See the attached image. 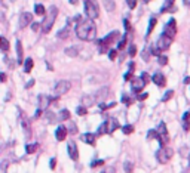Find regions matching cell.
<instances>
[{
  "instance_id": "cell-33",
  "label": "cell",
  "mask_w": 190,
  "mask_h": 173,
  "mask_svg": "<svg viewBox=\"0 0 190 173\" xmlns=\"http://www.w3.org/2000/svg\"><path fill=\"white\" fill-rule=\"evenodd\" d=\"M34 12L37 13V15H45L46 9H45V6H43V5H40V3H39V5H36V6H34Z\"/></svg>"
},
{
  "instance_id": "cell-16",
  "label": "cell",
  "mask_w": 190,
  "mask_h": 173,
  "mask_svg": "<svg viewBox=\"0 0 190 173\" xmlns=\"http://www.w3.org/2000/svg\"><path fill=\"white\" fill-rule=\"evenodd\" d=\"M107 123H109V133H113L115 130H117L120 124H119V120L115 119V117H109L107 119Z\"/></svg>"
},
{
  "instance_id": "cell-36",
  "label": "cell",
  "mask_w": 190,
  "mask_h": 173,
  "mask_svg": "<svg viewBox=\"0 0 190 173\" xmlns=\"http://www.w3.org/2000/svg\"><path fill=\"white\" fill-rule=\"evenodd\" d=\"M113 106H116V102H111V104H109V105H107V104H104V102H101V104H100V110H101V111H106V110L113 108Z\"/></svg>"
},
{
  "instance_id": "cell-43",
  "label": "cell",
  "mask_w": 190,
  "mask_h": 173,
  "mask_svg": "<svg viewBox=\"0 0 190 173\" xmlns=\"http://www.w3.org/2000/svg\"><path fill=\"white\" fill-rule=\"evenodd\" d=\"M104 164V160H94L91 163V167H98V166H102Z\"/></svg>"
},
{
  "instance_id": "cell-7",
  "label": "cell",
  "mask_w": 190,
  "mask_h": 173,
  "mask_svg": "<svg viewBox=\"0 0 190 173\" xmlns=\"http://www.w3.org/2000/svg\"><path fill=\"white\" fill-rule=\"evenodd\" d=\"M85 13H86L88 19H91V21H94L95 18H98V15H100L98 5H97L95 2L86 0V2H85Z\"/></svg>"
},
{
  "instance_id": "cell-45",
  "label": "cell",
  "mask_w": 190,
  "mask_h": 173,
  "mask_svg": "<svg viewBox=\"0 0 190 173\" xmlns=\"http://www.w3.org/2000/svg\"><path fill=\"white\" fill-rule=\"evenodd\" d=\"M104 6H106V9H109V11H113L115 3H113V2H104Z\"/></svg>"
},
{
  "instance_id": "cell-9",
  "label": "cell",
  "mask_w": 190,
  "mask_h": 173,
  "mask_svg": "<svg viewBox=\"0 0 190 173\" xmlns=\"http://www.w3.org/2000/svg\"><path fill=\"white\" fill-rule=\"evenodd\" d=\"M70 89H71V83L67 81V80H60L55 84V93H57V96H61L64 93H67Z\"/></svg>"
},
{
  "instance_id": "cell-34",
  "label": "cell",
  "mask_w": 190,
  "mask_h": 173,
  "mask_svg": "<svg viewBox=\"0 0 190 173\" xmlns=\"http://www.w3.org/2000/svg\"><path fill=\"white\" fill-rule=\"evenodd\" d=\"M67 130H68L70 133H73V135H75V133H77V126H76L75 121H68Z\"/></svg>"
},
{
  "instance_id": "cell-55",
  "label": "cell",
  "mask_w": 190,
  "mask_h": 173,
  "mask_svg": "<svg viewBox=\"0 0 190 173\" xmlns=\"http://www.w3.org/2000/svg\"><path fill=\"white\" fill-rule=\"evenodd\" d=\"M0 79H2V81H6V74L2 73V76H0Z\"/></svg>"
},
{
  "instance_id": "cell-4",
  "label": "cell",
  "mask_w": 190,
  "mask_h": 173,
  "mask_svg": "<svg viewBox=\"0 0 190 173\" xmlns=\"http://www.w3.org/2000/svg\"><path fill=\"white\" fill-rule=\"evenodd\" d=\"M119 36H120V33L119 31H111L110 34H107V37H104V39L98 40V46H100V52L101 53H106L107 50H109V46L113 43V41H116V40L119 39Z\"/></svg>"
},
{
  "instance_id": "cell-15",
  "label": "cell",
  "mask_w": 190,
  "mask_h": 173,
  "mask_svg": "<svg viewBox=\"0 0 190 173\" xmlns=\"http://www.w3.org/2000/svg\"><path fill=\"white\" fill-rule=\"evenodd\" d=\"M21 124H22V129L25 130V136L30 138V136H31V126H30V120L27 119L25 114L21 117Z\"/></svg>"
},
{
  "instance_id": "cell-39",
  "label": "cell",
  "mask_w": 190,
  "mask_h": 173,
  "mask_svg": "<svg viewBox=\"0 0 190 173\" xmlns=\"http://www.w3.org/2000/svg\"><path fill=\"white\" fill-rule=\"evenodd\" d=\"M125 45H126V34H125V36H122V39H120L119 45H117V49H119V50H120V49H123V47H125Z\"/></svg>"
},
{
  "instance_id": "cell-56",
  "label": "cell",
  "mask_w": 190,
  "mask_h": 173,
  "mask_svg": "<svg viewBox=\"0 0 190 173\" xmlns=\"http://www.w3.org/2000/svg\"><path fill=\"white\" fill-rule=\"evenodd\" d=\"M184 83H186V84H190V77H186V79H184Z\"/></svg>"
},
{
  "instance_id": "cell-29",
  "label": "cell",
  "mask_w": 190,
  "mask_h": 173,
  "mask_svg": "<svg viewBox=\"0 0 190 173\" xmlns=\"http://www.w3.org/2000/svg\"><path fill=\"white\" fill-rule=\"evenodd\" d=\"M45 117H46L48 123H55V121H57V115H55L52 111H46V113H45Z\"/></svg>"
},
{
  "instance_id": "cell-48",
  "label": "cell",
  "mask_w": 190,
  "mask_h": 173,
  "mask_svg": "<svg viewBox=\"0 0 190 173\" xmlns=\"http://www.w3.org/2000/svg\"><path fill=\"white\" fill-rule=\"evenodd\" d=\"M122 102H123V104H126V105H131V102H132V99H129V98L126 96V95H123V96H122Z\"/></svg>"
},
{
  "instance_id": "cell-42",
  "label": "cell",
  "mask_w": 190,
  "mask_h": 173,
  "mask_svg": "<svg viewBox=\"0 0 190 173\" xmlns=\"http://www.w3.org/2000/svg\"><path fill=\"white\" fill-rule=\"evenodd\" d=\"M101 173H116V169L113 166H107V167H104V169H102Z\"/></svg>"
},
{
  "instance_id": "cell-2",
  "label": "cell",
  "mask_w": 190,
  "mask_h": 173,
  "mask_svg": "<svg viewBox=\"0 0 190 173\" xmlns=\"http://www.w3.org/2000/svg\"><path fill=\"white\" fill-rule=\"evenodd\" d=\"M172 40H174V39H171L170 36H166L165 33H162L161 36H159L156 45H153V46H152V55H156V56H159V53L163 52V50H166V49L171 46Z\"/></svg>"
},
{
  "instance_id": "cell-6",
  "label": "cell",
  "mask_w": 190,
  "mask_h": 173,
  "mask_svg": "<svg viewBox=\"0 0 190 173\" xmlns=\"http://www.w3.org/2000/svg\"><path fill=\"white\" fill-rule=\"evenodd\" d=\"M155 132H156L155 138L159 141L161 146H166V142H168V130H166V124H165L163 121H161L159 126H157V129H155Z\"/></svg>"
},
{
  "instance_id": "cell-8",
  "label": "cell",
  "mask_w": 190,
  "mask_h": 173,
  "mask_svg": "<svg viewBox=\"0 0 190 173\" xmlns=\"http://www.w3.org/2000/svg\"><path fill=\"white\" fill-rule=\"evenodd\" d=\"M147 80H149V76L144 73L141 76V77H137V79H134L132 81H131V89L134 90V92L140 93L146 87V84H147Z\"/></svg>"
},
{
  "instance_id": "cell-25",
  "label": "cell",
  "mask_w": 190,
  "mask_h": 173,
  "mask_svg": "<svg viewBox=\"0 0 190 173\" xmlns=\"http://www.w3.org/2000/svg\"><path fill=\"white\" fill-rule=\"evenodd\" d=\"M104 133H109V123H107V120L100 124L98 127V135H104Z\"/></svg>"
},
{
  "instance_id": "cell-53",
  "label": "cell",
  "mask_w": 190,
  "mask_h": 173,
  "mask_svg": "<svg viewBox=\"0 0 190 173\" xmlns=\"http://www.w3.org/2000/svg\"><path fill=\"white\" fill-rule=\"evenodd\" d=\"M131 77H132V71H128V73L125 74V77H123V79H125V80H129Z\"/></svg>"
},
{
  "instance_id": "cell-38",
  "label": "cell",
  "mask_w": 190,
  "mask_h": 173,
  "mask_svg": "<svg viewBox=\"0 0 190 173\" xmlns=\"http://www.w3.org/2000/svg\"><path fill=\"white\" fill-rule=\"evenodd\" d=\"M172 95H174V90H168V92H166L162 96V102H166V101H170L171 98H172Z\"/></svg>"
},
{
  "instance_id": "cell-41",
  "label": "cell",
  "mask_w": 190,
  "mask_h": 173,
  "mask_svg": "<svg viewBox=\"0 0 190 173\" xmlns=\"http://www.w3.org/2000/svg\"><path fill=\"white\" fill-rule=\"evenodd\" d=\"M76 113L79 114V115H85V114L88 113V110H86L85 106H77V110H76Z\"/></svg>"
},
{
  "instance_id": "cell-5",
  "label": "cell",
  "mask_w": 190,
  "mask_h": 173,
  "mask_svg": "<svg viewBox=\"0 0 190 173\" xmlns=\"http://www.w3.org/2000/svg\"><path fill=\"white\" fill-rule=\"evenodd\" d=\"M172 155H174V151L171 149L170 146H161V148L156 151V158L161 164L168 163V161L172 158Z\"/></svg>"
},
{
  "instance_id": "cell-13",
  "label": "cell",
  "mask_w": 190,
  "mask_h": 173,
  "mask_svg": "<svg viewBox=\"0 0 190 173\" xmlns=\"http://www.w3.org/2000/svg\"><path fill=\"white\" fill-rule=\"evenodd\" d=\"M152 80H153V83H156L159 87H163L165 86V83H166V80H165V76H163L161 71H157L152 76Z\"/></svg>"
},
{
  "instance_id": "cell-49",
  "label": "cell",
  "mask_w": 190,
  "mask_h": 173,
  "mask_svg": "<svg viewBox=\"0 0 190 173\" xmlns=\"http://www.w3.org/2000/svg\"><path fill=\"white\" fill-rule=\"evenodd\" d=\"M40 27H42V24H39V22H34V24H31V30H33V31H37Z\"/></svg>"
},
{
  "instance_id": "cell-12",
  "label": "cell",
  "mask_w": 190,
  "mask_h": 173,
  "mask_svg": "<svg viewBox=\"0 0 190 173\" xmlns=\"http://www.w3.org/2000/svg\"><path fill=\"white\" fill-rule=\"evenodd\" d=\"M31 21H33V15H31V13H28V12L21 13V16H20V28H25L27 25L31 24Z\"/></svg>"
},
{
  "instance_id": "cell-40",
  "label": "cell",
  "mask_w": 190,
  "mask_h": 173,
  "mask_svg": "<svg viewBox=\"0 0 190 173\" xmlns=\"http://www.w3.org/2000/svg\"><path fill=\"white\" fill-rule=\"evenodd\" d=\"M135 53H137V46L135 45H131V46H129V56H131V58H134V56H135Z\"/></svg>"
},
{
  "instance_id": "cell-37",
  "label": "cell",
  "mask_w": 190,
  "mask_h": 173,
  "mask_svg": "<svg viewBox=\"0 0 190 173\" xmlns=\"http://www.w3.org/2000/svg\"><path fill=\"white\" fill-rule=\"evenodd\" d=\"M122 132L125 133V135H129V133L134 132V126H132V124H126V126L122 127Z\"/></svg>"
},
{
  "instance_id": "cell-35",
  "label": "cell",
  "mask_w": 190,
  "mask_h": 173,
  "mask_svg": "<svg viewBox=\"0 0 190 173\" xmlns=\"http://www.w3.org/2000/svg\"><path fill=\"white\" fill-rule=\"evenodd\" d=\"M134 164L131 163V161H126L125 164H123V170H125V173H132V170H134Z\"/></svg>"
},
{
  "instance_id": "cell-44",
  "label": "cell",
  "mask_w": 190,
  "mask_h": 173,
  "mask_svg": "<svg viewBox=\"0 0 190 173\" xmlns=\"http://www.w3.org/2000/svg\"><path fill=\"white\" fill-rule=\"evenodd\" d=\"M166 62H168V58L163 56V55H159V64L161 65H166Z\"/></svg>"
},
{
  "instance_id": "cell-52",
  "label": "cell",
  "mask_w": 190,
  "mask_h": 173,
  "mask_svg": "<svg viewBox=\"0 0 190 173\" xmlns=\"http://www.w3.org/2000/svg\"><path fill=\"white\" fill-rule=\"evenodd\" d=\"M126 5H128V6L131 7V9H132V7H135L137 3H135V2H131V0H128V2H126Z\"/></svg>"
},
{
  "instance_id": "cell-31",
  "label": "cell",
  "mask_w": 190,
  "mask_h": 173,
  "mask_svg": "<svg viewBox=\"0 0 190 173\" xmlns=\"http://www.w3.org/2000/svg\"><path fill=\"white\" fill-rule=\"evenodd\" d=\"M58 119H60V120H68V119H70V111H68V110H66V108H64V110H61V111H60V115H58Z\"/></svg>"
},
{
  "instance_id": "cell-47",
  "label": "cell",
  "mask_w": 190,
  "mask_h": 173,
  "mask_svg": "<svg viewBox=\"0 0 190 173\" xmlns=\"http://www.w3.org/2000/svg\"><path fill=\"white\" fill-rule=\"evenodd\" d=\"M123 25H125V30H126V33L131 31V24H129L128 19H123Z\"/></svg>"
},
{
  "instance_id": "cell-3",
  "label": "cell",
  "mask_w": 190,
  "mask_h": 173,
  "mask_svg": "<svg viewBox=\"0 0 190 173\" xmlns=\"http://www.w3.org/2000/svg\"><path fill=\"white\" fill-rule=\"evenodd\" d=\"M57 16H58V9H57V6H51L49 9H48V13L45 15L43 22H42V31H43L45 34L51 31V28H52V25H54Z\"/></svg>"
},
{
  "instance_id": "cell-27",
  "label": "cell",
  "mask_w": 190,
  "mask_h": 173,
  "mask_svg": "<svg viewBox=\"0 0 190 173\" xmlns=\"http://www.w3.org/2000/svg\"><path fill=\"white\" fill-rule=\"evenodd\" d=\"M33 68V59L31 58H27L25 62H24V73H30Z\"/></svg>"
},
{
  "instance_id": "cell-46",
  "label": "cell",
  "mask_w": 190,
  "mask_h": 173,
  "mask_svg": "<svg viewBox=\"0 0 190 173\" xmlns=\"http://www.w3.org/2000/svg\"><path fill=\"white\" fill-rule=\"evenodd\" d=\"M116 55H117V50H116V49H111L109 52V58L110 59H116Z\"/></svg>"
},
{
  "instance_id": "cell-51",
  "label": "cell",
  "mask_w": 190,
  "mask_h": 173,
  "mask_svg": "<svg viewBox=\"0 0 190 173\" xmlns=\"http://www.w3.org/2000/svg\"><path fill=\"white\" fill-rule=\"evenodd\" d=\"M55 166H57V161H55V158H51V163H49L51 170H55Z\"/></svg>"
},
{
  "instance_id": "cell-17",
  "label": "cell",
  "mask_w": 190,
  "mask_h": 173,
  "mask_svg": "<svg viewBox=\"0 0 190 173\" xmlns=\"http://www.w3.org/2000/svg\"><path fill=\"white\" fill-rule=\"evenodd\" d=\"M67 127H64V126H60L57 130H55V138L58 141H64L66 139V136H67Z\"/></svg>"
},
{
  "instance_id": "cell-54",
  "label": "cell",
  "mask_w": 190,
  "mask_h": 173,
  "mask_svg": "<svg viewBox=\"0 0 190 173\" xmlns=\"http://www.w3.org/2000/svg\"><path fill=\"white\" fill-rule=\"evenodd\" d=\"M33 84H34V80H30V81H28V83H27V86H25V87H27V89H28V87H31V86H33Z\"/></svg>"
},
{
  "instance_id": "cell-28",
  "label": "cell",
  "mask_w": 190,
  "mask_h": 173,
  "mask_svg": "<svg viewBox=\"0 0 190 173\" xmlns=\"http://www.w3.org/2000/svg\"><path fill=\"white\" fill-rule=\"evenodd\" d=\"M68 36H70V28H68V25L58 31V37H60V39H67Z\"/></svg>"
},
{
  "instance_id": "cell-26",
  "label": "cell",
  "mask_w": 190,
  "mask_h": 173,
  "mask_svg": "<svg viewBox=\"0 0 190 173\" xmlns=\"http://www.w3.org/2000/svg\"><path fill=\"white\" fill-rule=\"evenodd\" d=\"M0 47H2V50L3 52H7L9 50V41L6 40V37H0Z\"/></svg>"
},
{
  "instance_id": "cell-10",
  "label": "cell",
  "mask_w": 190,
  "mask_h": 173,
  "mask_svg": "<svg viewBox=\"0 0 190 173\" xmlns=\"http://www.w3.org/2000/svg\"><path fill=\"white\" fill-rule=\"evenodd\" d=\"M163 33L166 34V36H170L171 39H174L177 34V22L174 18H171L170 21H168V24L165 25V31Z\"/></svg>"
},
{
  "instance_id": "cell-11",
  "label": "cell",
  "mask_w": 190,
  "mask_h": 173,
  "mask_svg": "<svg viewBox=\"0 0 190 173\" xmlns=\"http://www.w3.org/2000/svg\"><path fill=\"white\" fill-rule=\"evenodd\" d=\"M68 155H70V158L75 160V161H77V158H79V149H77V145H76V142H68Z\"/></svg>"
},
{
  "instance_id": "cell-19",
  "label": "cell",
  "mask_w": 190,
  "mask_h": 173,
  "mask_svg": "<svg viewBox=\"0 0 190 173\" xmlns=\"http://www.w3.org/2000/svg\"><path fill=\"white\" fill-rule=\"evenodd\" d=\"M109 93H110L109 87H102L101 90H98V92H97V95H95V101H101L102 98H106V95L109 96Z\"/></svg>"
},
{
  "instance_id": "cell-30",
  "label": "cell",
  "mask_w": 190,
  "mask_h": 173,
  "mask_svg": "<svg viewBox=\"0 0 190 173\" xmlns=\"http://www.w3.org/2000/svg\"><path fill=\"white\" fill-rule=\"evenodd\" d=\"M156 18H155V16H152V18H150V22H149V28H147V36H150V33H152V31H153V28H155V27H156Z\"/></svg>"
},
{
  "instance_id": "cell-14",
  "label": "cell",
  "mask_w": 190,
  "mask_h": 173,
  "mask_svg": "<svg viewBox=\"0 0 190 173\" xmlns=\"http://www.w3.org/2000/svg\"><path fill=\"white\" fill-rule=\"evenodd\" d=\"M37 101H39V110H40V111H45L48 106H49L51 98H49V96H46V95H39Z\"/></svg>"
},
{
  "instance_id": "cell-23",
  "label": "cell",
  "mask_w": 190,
  "mask_h": 173,
  "mask_svg": "<svg viewBox=\"0 0 190 173\" xmlns=\"http://www.w3.org/2000/svg\"><path fill=\"white\" fill-rule=\"evenodd\" d=\"M183 127L184 130H190V111L184 113L183 115Z\"/></svg>"
},
{
  "instance_id": "cell-20",
  "label": "cell",
  "mask_w": 190,
  "mask_h": 173,
  "mask_svg": "<svg viewBox=\"0 0 190 173\" xmlns=\"http://www.w3.org/2000/svg\"><path fill=\"white\" fill-rule=\"evenodd\" d=\"M16 53H18V64L25 62L24 61V55H22V45H21L20 40H16Z\"/></svg>"
},
{
  "instance_id": "cell-50",
  "label": "cell",
  "mask_w": 190,
  "mask_h": 173,
  "mask_svg": "<svg viewBox=\"0 0 190 173\" xmlns=\"http://www.w3.org/2000/svg\"><path fill=\"white\" fill-rule=\"evenodd\" d=\"M147 96H149V93H141V95H138L137 98H138V101H144V99H147Z\"/></svg>"
},
{
  "instance_id": "cell-22",
  "label": "cell",
  "mask_w": 190,
  "mask_h": 173,
  "mask_svg": "<svg viewBox=\"0 0 190 173\" xmlns=\"http://www.w3.org/2000/svg\"><path fill=\"white\" fill-rule=\"evenodd\" d=\"M77 53H79V46H70L66 49V55L67 56H77Z\"/></svg>"
},
{
  "instance_id": "cell-21",
  "label": "cell",
  "mask_w": 190,
  "mask_h": 173,
  "mask_svg": "<svg viewBox=\"0 0 190 173\" xmlns=\"http://www.w3.org/2000/svg\"><path fill=\"white\" fill-rule=\"evenodd\" d=\"M82 102H83V106H91L95 102V96L83 95V96H82Z\"/></svg>"
},
{
  "instance_id": "cell-24",
  "label": "cell",
  "mask_w": 190,
  "mask_h": 173,
  "mask_svg": "<svg viewBox=\"0 0 190 173\" xmlns=\"http://www.w3.org/2000/svg\"><path fill=\"white\" fill-rule=\"evenodd\" d=\"M172 6H174V2H172V0H168V2H165L163 6L161 7V12L165 13V12H170V11H174Z\"/></svg>"
},
{
  "instance_id": "cell-18",
  "label": "cell",
  "mask_w": 190,
  "mask_h": 173,
  "mask_svg": "<svg viewBox=\"0 0 190 173\" xmlns=\"http://www.w3.org/2000/svg\"><path fill=\"white\" fill-rule=\"evenodd\" d=\"M82 141L86 142V144H89V145H95L97 135H95V133H85V135H82Z\"/></svg>"
},
{
  "instance_id": "cell-57",
  "label": "cell",
  "mask_w": 190,
  "mask_h": 173,
  "mask_svg": "<svg viewBox=\"0 0 190 173\" xmlns=\"http://www.w3.org/2000/svg\"><path fill=\"white\" fill-rule=\"evenodd\" d=\"M189 167H190V155H189Z\"/></svg>"
},
{
  "instance_id": "cell-32",
  "label": "cell",
  "mask_w": 190,
  "mask_h": 173,
  "mask_svg": "<svg viewBox=\"0 0 190 173\" xmlns=\"http://www.w3.org/2000/svg\"><path fill=\"white\" fill-rule=\"evenodd\" d=\"M37 148H39L37 144H28V145L25 146V151H27V154H33V153H36Z\"/></svg>"
},
{
  "instance_id": "cell-1",
  "label": "cell",
  "mask_w": 190,
  "mask_h": 173,
  "mask_svg": "<svg viewBox=\"0 0 190 173\" xmlns=\"http://www.w3.org/2000/svg\"><path fill=\"white\" fill-rule=\"evenodd\" d=\"M76 36L79 39L85 40V41H92L97 39V27H95L94 21L91 19H83L82 18L77 24H76Z\"/></svg>"
}]
</instances>
